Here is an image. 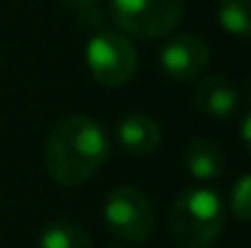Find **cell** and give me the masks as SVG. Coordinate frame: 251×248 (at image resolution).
Wrapping results in <instances>:
<instances>
[{
    "label": "cell",
    "mask_w": 251,
    "mask_h": 248,
    "mask_svg": "<svg viewBox=\"0 0 251 248\" xmlns=\"http://www.w3.org/2000/svg\"><path fill=\"white\" fill-rule=\"evenodd\" d=\"M110 156L105 129L90 117H66L47 136L44 165L64 187H78L90 180Z\"/></svg>",
    "instance_id": "cell-1"
},
{
    "label": "cell",
    "mask_w": 251,
    "mask_h": 248,
    "mask_svg": "<svg viewBox=\"0 0 251 248\" xmlns=\"http://www.w3.org/2000/svg\"><path fill=\"white\" fill-rule=\"evenodd\" d=\"M225 229V202L215 190L193 187L176 197L168 231L178 248H210Z\"/></svg>",
    "instance_id": "cell-2"
},
{
    "label": "cell",
    "mask_w": 251,
    "mask_h": 248,
    "mask_svg": "<svg viewBox=\"0 0 251 248\" xmlns=\"http://www.w3.org/2000/svg\"><path fill=\"white\" fill-rule=\"evenodd\" d=\"M112 22L132 37L159 39L183 20V0H110Z\"/></svg>",
    "instance_id": "cell-3"
},
{
    "label": "cell",
    "mask_w": 251,
    "mask_h": 248,
    "mask_svg": "<svg viewBox=\"0 0 251 248\" xmlns=\"http://www.w3.org/2000/svg\"><path fill=\"white\" fill-rule=\"evenodd\" d=\"M85 64L105 88H122L137 71V49L122 32H100L85 44Z\"/></svg>",
    "instance_id": "cell-4"
},
{
    "label": "cell",
    "mask_w": 251,
    "mask_h": 248,
    "mask_svg": "<svg viewBox=\"0 0 251 248\" xmlns=\"http://www.w3.org/2000/svg\"><path fill=\"white\" fill-rule=\"evenodd\" d=\"M102 217L107 229L127 244H142L154 231V207L149 197L132 185L115 187L107 195Z\"/></svg>",
    "instance_id": "cell-5"
},
{
    "label": "cell",
    "mask_w": 251,
    "mask_h": 248,
    "mask_svg": "<svg viewBox=\"0 0 251 248\" xmlns=\"http://www.w3.org/2000/svg\"><path fill=\"white\" fill-rule=\"evenodd\" d=\"M159 64L173 81H195L210 66V49L195 34H178L161 46Z\"/></svg>",
    "instance_id": "cell-6"
},
{
    "label": "cell",
    "mask_w": 251,
    "mask_h": 248,
    "mask_svg": "<svg viewBox=\"0 0 251 248\" xmlns=\"http://www.w3.org/2000/svg\"><path fill=\"white\" fill-rule=\"evenodd\" d=\"M193 102L202 114L225 119V117L234 114V110L239 105V95L232 83H227L220 76H207V78L198 81L195 90H193Z\"/></svg>",
    "instance_id": "cell-7"
},
{
    "label": "cell",
    "mask_w": 251,
    "mask_h": 248,
    "mask_svg": "<svg viewBox=\"0 0 251 248\" xmlns=\"http://www.w3.org/2000/svg\"><path fill=\"white\" fill-rule=\"evenodd\" d=\"M117 139L129 154L149 156L161 144V129L151 117L134 112V114L122 117V122L117 124Z\"/></svg>",
    "instance_id": "cell-8"
},
{
    "label": "cell",
    "mask_w": 251,
    "mask_h": 248,
    "mask_svg": "<svg viewBox=\"0 0 251 248\" xmlns=\"http://www.w3.org/2000/svg\"><path fill=\"white\" fill-rule=\"evenodd\" d=\"M183 163L195 180H217L225 170V156L212 141L195 136L183 151Z\"/></svg>",
    "instance_id": "cell-9"
},
{
    "label": "cell",
    "mask_w": 251,
    "mask_h": 248,
    "mask_svg": "<svg viewBox=\"0 0 251 248\" xmlns=\"http://www.w3.org/2000/svg\"><path fill=\"white\" fill-rule=\"evenodd\" d=\"M39 248H93L83 226L74 222H51L39 236Z\"/></svg>",
    "instance_id": "cell-10"
},
{
    "label": "cell",
    "mask_w": 251,
    "mask_h": 248,
    "mask_svg": "<svg viewBox=\"0 0 251 248\" xmlns=\"http://www.w3.org/2000/svg\"><path fill=\"white\" fill-rule=\"evenodd\" d=\"M217 20L225 32L251 39V0H220Z\"/></svg>",
    "instance_id": "cell-11"
},
{
    "label": "cell",
    "mask_w": 251,
    "mask_h": 248,
    "mask_svg": "<svg viewBox=\"0 0 251 248\" xmlns=\"http://www.w3.org/2000/svg\"><path fill=\"white\" fill-rule=\"evenodd\" d=\"M229 212L239 219V222H249L251 219V173L242 175L229 195Z\"/></svg>",
    "instance_id": "cell-12"
},
{
    "label": "cell",
    "mask_w": 251,
    "mask_h": 248,
    "mask_svg": "<svg viewBox=\"0 0 251 248\" xmlns=\"http://www.w3.org/2000/svg\"><path fill=\"white\" fill-rule=\"evenodd\" d=\"M78 12V17H81V22L83 24H90V27H100V12H98V5H93V7H81V10H76Z\"/></svg>",
    "instance_id": "cell-13"
},
{
    "label": "cell",
    "mask_w": 251,
    "mask_h": 248,
    "mask_svg": "<svg viewBox=\"0 0 251 248\" xmlns=\"http://www.w3.org/2000/svg\"><path fill=\"white\" fill-rule=\"evenodd\" d=\"M242 141H244L247 151L251 154V112L244 117V122H242Z\"/></svg>",
    "instance_id": "cell-14"
},
{
    "label": "cell",
    "mask_w": 251,
    "mask_h": 248,
    "mask_svg": "<svg viewBox=\"0 0 251 248\" xmlns=\"http://www.w3.org/2000/svg\"><path fill=\"white\" fill-rule=\"evenodd\" d=\"M66 7H74V10H81V7H93V5H98L100 0H61Z\"/></svg>",
    "instance_id": "cell-15"
},
{
    "label": "cell",
    "mask_w": 251,
    "mask_h": 248,
    "mask_svg": "<svg viewBox=\"0 0 251 248\" xmlns=\"http://www.w3.org/2000/svg\"><path fill=\"white\" fill-rule=\"evenodd\" d=\"M244 95H247V100L251 102V73H249V78H247V83H244Z\"/></svg>",
    "instance_id": "cell-16"
},
{
    "label": "cell",
    "mask_w": 251,
    "mask_h": 248,
    "mask_svg": "<svg viewBox=\"0 0 251 248\" xmlns=\"http://www.w3.org/2000/svg\"><path fill=\"white\" fill-rule=\"evenodd\" d=\"M115 248H127V246H115Z\"/></svg>",
    "instance_id": "cell-17"
}]
</instances>
